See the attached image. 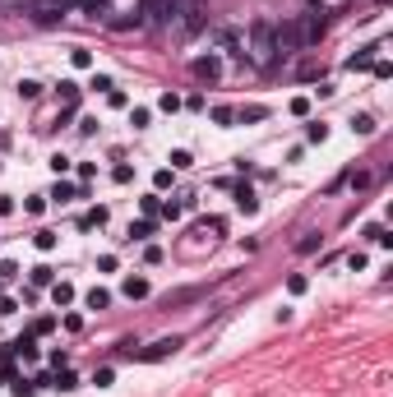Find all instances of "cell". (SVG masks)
<instances>
[{
	"label": "cell",
	"instance_id": "d6a6232c",
	"mask_svg": "<svg viewBox=\"0 0 393 397\" xmlns=\"http://www.w3.org/2000/svg\"><path fill=\"white\" fill-rule=\"evenodd\" d=\"M310 5H315V0H310Z\"/></svg>",
	"mask_w": 393,
	"mask_h": 397
},
{
	"label": "cell",
	"instance_id": "e0dca14e",
	"mask_svg": "<svg viewBox=\"0 0 393 397\" xmlns=\"http://www.w3.org/2000/svg\"><path fill=\"white\" fill-rule=\"evenodd\" d=\"M37 92H42V83H32V79H23V83H19V97H23V102H32Z\"/></svg>",
	"mask_w": 393,
	"mask_h": 397
},
{
	"label": "cell",
	"instance_id": "5bb4252c",
	"mask_svg": "<svg viewBox=\"0 0 393 397\" xmlns=\"http://www.w3.org/2000/svg\"><path fill=\"white\" fill-rule=\"evenodd\" d=\"M75 10H84V14H102L106 10V0H70Z\"/></svg>",
	"mask_w": 393,
	"mask_h": 397
},
{
	"label": "cell",
	"instance_id": "ba28073f",
	"mask_svg": "<svg viewBox=\"0 0 393 397\" xmlns=\"http://www.w3.org/2000/svg\"><path fill=\"white\" fill-rule=\"evenodd\" d=\"M125 296H130V301H144V296H148V282H144V277H125Z\"/></svg>",
	"mask_w": 393,
	"mask_h": 397
},
{
	"label": "cell",
	"instance_id": "9a60e30c",
	"mask_svg": "<svg viewBox=\"0 0 393 397\" xmlns=\"http://www.w3.org/2000/svg\"><path fill=\"white\" fill-rule=\"evenodd\" d=\"M144 236H153V222L144 217V222H130V241H144Z\"/></svg>",
	"mask_w": 393,
	"mask_h": 397
},
{
	"label": "cell",
	"instance_id": "d4e9b609",
	"mask_svg": "<svg viewBox=\"0 0 393 397\" xmlns=\"http://www.w3.org/2000/svg\"><path fill=\"white\" fill-rule=\"evenodd\" d=\"M37 250H56V231H37Z\"/></svg>",
	"mask_w": 393,
	"mask_h": 397
},
{
	"label": "cell",
	"instance_id": "d6986e66",
	"mask_svg": "<svg viewBox=\"0 0 393 397\" xmlns=\"http://www.w3.org/2000/svg\"><path fill=\"white\" fill-rule=\"evenodd\" d=\"M305 139H310V143H324V139H329V125H310V130H305Z\"/></svg>",
	"mask_w": 393,
	"mask_h": 397
},
{
	"label": "cell",
	"instance_id": "7c38bea8",
	"mask_svg": "<svg viewBox=\"0 0 393 397\" xmlns=\"http://www.w3.org/2000/svg\"><path fill=\"white\" fill-rule=\"evenodd\" d=\"M46 198H56V203H70V198H79V190H75V185H56V190H51V194H46Z\"/></svg>",
	"mask_w": 393,
	"mask_h": 397
},
{
	"label": "cell",
	"instance_id": "4dcf8cb0",
	"mask_svg": "<svg viewBox=\"0 0 393 397\" xmlns=\"http://www.w3.org/2000/svg\"><path fill=\"white\" fill-rule=\"evenodd\" d=\"M51 171H56V176H65V171H70V157L56 153V157H51Z\"/></svg>",
	"mask_w": 393,
	"mask_h": 397
},
{
	"label": "cell",
	"instance_id": "4316f807",
	"mask_svg": "<svg viewBox=\"0 0 393 397\" xmlns=\"http://www.w3.org/2000/svg\"><path fill=\"white\" fill-rule=\"evenodd\" d=\"M111 176H116V181H121V185H130V181H135V167H125V162H121V167L111 171Z\"/></svg>",
	"mask_w": 393,
	"mask_h": 397
},
{
	"label": "cell",
	"instance_id": "5b68a950",
	"mask_svg": "<svg viewBox=\"0 0 393 397\" xmlns=\"http://www.w3.org/2000/svg\"><path fill=\"white\" fill-rule=\"evenodd\" d=\"M190 74H195V79H204V83H213V79L222 74V61H218V56L209 51V56H199V61L190 65Z\"/></svg>",
	"mask_w": 393,
	"mask_h": 397
},
{
	"label": "cell",
	"instance_id": "484cf974",
	"mask_svg": "<svg viewBox=\"0 0 393 397\" xmlns=\"http://www.w3.org/2000/svg\"><path fill=\"white\" fill-rule=\"evenodd\" d=\"M0 277H5V282H10V277H19V263H15V259H0Z\"/></svg>",
	"mask_w": 393,
	"mask_h": 397
},
{
	"label": "cell",
	"instance_id": "cb8c5ba5",
	"mask_svg": "<svg viewBox=\"0 0 393 397\" xmlns=\"http://www.w3.org/2000/svg\"><path fill=\"white\" fill-rule=\"evenodd\" d=\"M51 383H56V388H61V393H70V388H79V379H75V374H70V369H65L61 379H51Z\"/></svg>",
	"mask_w": 393,
	"mask_h": 397
},
{
	"label": "cell",
	"instance_id": "1f68e13d",
	"mask_svg": "<svg viewBox=\"0 0 393 397\" xmlns=\"http://www.w3.org/2000/svg\"><path fill=\"white\" fill-rule=\"evenodd\" d=\"M347 268H352V273H361V268H365V254H361V250H356V254H347Z\"/></svg>",
	"mask_w": 393,
	"mask_h": 397
},
{
	"label": "cell",
	"instance_id": "9c48e42d",
	"mask_svg": "<svg viewBox=\"0 0 393 397\" xmlns=\"http://www.w3.org/2000/svg\"><path fill=\"white\" fill-rule=\"evenodd\" d=\"M51 301H56V305H70V301H75V287H70V282H51Z\"/></svg>",
	"mask_w": 393,
	"mask_h": 397
},
{
	"label": "cell",
	"instance_id": "2e32d148",
	"mask_svg": "<svg viewBox=\"0 0 393 397\" xmlns=\"http://www.w3.org/2000/svg\"><path fill=\"white\" fill-rule=\"evenodd\" d=\"M296 250H301V254H310V250H319V231H305L301 241H296Z\"/></svg>",
	"mask_w": 393,
	"mask_h": 397
},
{
	"label": "cell",
	"instance_id": "3957f363",
	"mask_svg": "<svg viewBox=\"0 0 393 397\" xmlns=\"http://www.w3.org/2000/svg\"><path fill=\"white\" fill-rule=\"evenodd\" d=\"M23 10H28L37 23H61L75 5H70V0H23Z\"/></svg>",
	"mask_w": 393,
	"mask_h": 397
},
{
	"label": "cell",
	"instance_id": "83f0119b",
	"mask_svg": "<svg viewBox=\"0 0 393 397\" xmlns=\"http://www.w3.org/2000/svg\"><path fill=\"white\" fill-rule=\"evenodd\" d=\"M287 291H291V296H301V291H305V277L291 273V277H287Z\"/></svg>",
	"mask_w": 393,
	"mask_h": 397
},
{
	"label": "cell",
	"instance_id": "8992f818",
	"mask_svg": "<svg viewBox=\"0 0 393 397\" xmlns=\"http://www.w3.org/2000/svg\"><path fill=\"white\" fill-rule=\"evenodd\" d=\"M56 92H61V111H65V116H75V107H79V83H75V79H61V88H56Z\"/></svg>",
	"mask_w": 393,
	"mask_h": 397
},
{
	"label": "cell",
	"instance_id": "f1b7e54d",
	"mask_svg": "<svg viewBox=\"0 0 393 397\" xmlns=\"http://www.w3.org/2000/svg\"><path fill=\"white\" fill-rule=\"evenodd\" d=\"M310 111V97H291V116H305Z\"/></svg>",
	"mask_w": 393,
	"mask_h": 397
},
{
	"label": "cell",
	"instance_id": "277c9868",
	"mask_svg": "<svg viewBox=\"0 0 393 397\" xmlns=\"http://www.w3.org/2000/svg\"><path fill=\"white\" fill-rule=\"evenodd\" d=\"M185 347V337H157L148 352H139V360H166V356H176Z\"/></svg>",
	"mask_w": 393,
	"mask_h": 397
},
{
	"label": "cell",
	"instance_id": "7402d4cb",
	"mask_svg": "<svg viewBox=\"0 0 393 397\" xmlns=\"http://www.w3.org/2000/svg\"><path fill=\"white\" fill-rule=\"evenodd\" d=\"M352 130H356V134H375V121H370V116H356Z\"/></svg>",
	"mask_w": 393,
	"mask_h": 397
},
{
	"label": "cell",
	"instance_id": "f546056e",
	"mask_svg": "<svg viewBox=\"0 0 393 397\" xmlns=\"http://www.w3.org/2000/svg\"><path fill=\"white\" fill-rule=\"evenodd\" d=\"M264 116H269L264 107H245V111H241V121H264Z\"/></svg>",
	"mask_w": 393,
	"mask_h": 397
},
{
	"label": "cell",
	"instance_id": "44dd1931",
	"mask_svg": "<svg viewBox=\"0 0 393 397\" xmlns=\"http://www.w3.org/2000/svg\"><path fill=\"white\" fill-rule=\"evenodd\" d=\"M157 107H162V111H181V97H176V92H162Z\"/></svg>",
	"mask_w": 393,
	"mask_h": 397
},
{
	"label": "cell",
	"instance_id": "4fadbf2b",
	"mask_svg": "<svg viewBox=\"0 0 393 397\" xmlns=\"http://www.w3.org/2000/svg\"><path fill=\"white\" fill-rule=\"evenodd\" d=\"M51 282H56V273H51L46 263H37V268H32V287H51Z\"/></svg>",
	"mask_w": 393,
	"mask_h": 397
},
{
	"label": "cell",
	"instance_id": "603a6c76",
	"mask_svg": "<svg viewBox=\"0 0 393 397\" xmlns=\"http://www.w3.org/2000/svg\"><path fill=\"white\" fill-rule=\"evenodd\" d=\"M213 121H218V125H231V121H236V111H231V107H213Z\"/></svg>",
	"mask_w": 393,
	"mask_h": 397
},
{
	"label": "cell",
	"instance_id": "ac0fdd59",
	"mask_svg": "<svg viewBox=\"0 0 393 397\" xmlns=\"http://www.w3.org/2000/svg\"><path fill=\"white\" fill-rule=\"evenodd\" d=\"M70 61H75L79 70H88V65H93V51H84V46H75V51H70Z\"/></svg>",
	"mask_w": 393,
	"mask_h": 397
},
{
	"label": "cell",
	"instance_id": "ffe728a7",
	"mask_svg": "<svg viewBox=\"0 0 393 397\" xmlns=\"http://www.w3.org/2000/svg\"><path fill=\"white\" fill-rule=\"evenodd\" d=\"M148 121H153V116H148V107H135V111H130V125H135V130H144Z\"/></svg>",
	"mask_w": 393,
	"mask_h": 397
},
{
	"label": "cell",
	"instance_id": "52a82bcc",
	"mask_svg": "<svg viewBox=\"0 0 393 397\" xmlns=\"http://www.w3.org/2000/svg\"><path fill=\"white\" fill-rule=\"evenodd\" d=\"M231 190H236V203H241V213H255V208H259V198H255V190H250V185H231Z\"/></svg>",
	"mask_w": 393,
	"mask_h": 397
},
{
	"label": "cell",
	"instance_id": "7a4b0ae2",
	"mask_svg": "<svg viewBox=\"0 0 393 397\" xmlns=\"http://www.w3.org/2000/svg\"><path fill=\"white\" fill-rule=\"evenodd\" d=\"M250 61H255L259 70H273V65H278V42H273L269 19H255V23H250Z\"/></svg>",
	"mask_w": 393,
	"mask_h": 397
},
{
	"label": "cell",
	"instance_id": "30bf717a",
	"mask_svg": "<svg viewBox=\"0 0 393 397\" xmlns=\"http://www.w3.org/2000/svg\"><path fill=\"white\" fill-rule=\"evenodd\" d=\"M102 222H106V208H93V213H84V217H79V227H84V231L102 227Z\"/></svg>",
	"mask_w": 393,
	"mask_h": 397
},
{
	"label": "cell",
	"instance_id": "6da1fadb",
	"mask_svg": "<svg viewBox=\"0 0 393 397\" xmlns=\"http://www.w3.org/2000/svg\"><path fill=\"white\" fill-rule=\"evenodd\" d=\"M319 37H324V19L310 10V14H296L291 23H282V28H273V42H278V61L282 56H296V51H305V46H315Z\"/></svg>",
	"mask_w": 393,
	"mask_h": 397
},
{
	"label": "cell",
	"instance_id": "8fae6325",
	"mask_svg": "<svg viewBox=\"0 0 393 397\" xmlns=\"http://www.w3.org/2000/svg\"><path fill=\"white\" fill-rule=\"evenodd\" d=\"M106 305H111V291L93 287V291H88V309H106Z\"/></svg>",
	"mask_w": 393,
	"mask_h": 397
}]
</instances>
